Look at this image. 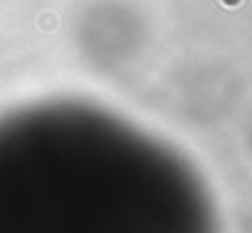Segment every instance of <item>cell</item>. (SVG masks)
<instances>
[{
    "label": "cell",
    "mask_w": 252,
    "mask_h": 233,
    "mask_svg": "<svg viewBox=\"0 0 252 233\" xmlns=\"http://www.w3.org/2000/svg\"><path fill=\"white\" fill-rule=\"evenodd\" d=\"M0 233H214L198 176L149 135L79 103L0 119Z\"/></svg>",
    "instance_id": "1"
}]
</instances>
